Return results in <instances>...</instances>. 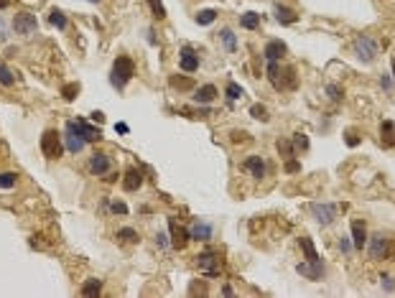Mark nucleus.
Listing matches in <instances>:
<instances>
[{
    "label": "nucleus",
    "instance_id": "41",
    "mask_svg": "<svg viewBox=\"0 0 395 298\" xmlns=\"http://www.w3.org/2000/svg\"><path fill=\"white\" fill-rule=\"evenodd\" d=\"M298 171H301V163L291 156V158L286 161V174H298Z\"/></svg>",
    "mask_w": 395,
    "mask_h": 298
},
{
    "label": "nucleus",
    "instance_id": "40",
    "mask_svg": "<svg viewBox=\"0 0 395 298\" xmlns=\"http://www.w3.org/2000/svg\"><path fill=\"white\" fill-rule=\"evenodd\" d=\"M250 115H253L255 120H263V122L268 120V110H265L263 105H253V107H250Z\"/></svg>",
    "mask_w": 395,
    "mask_h": 298
},
{
    "label": "nucleus",
    "instance_id": "11",
    "mask_svg": "<svg viewBox=\"0 0 395 298\" xmlns=\"http://www.w3.org/2000/svg\"><path fill=\"white\" fill-rule=\"evenodd\" d=\"M212 224L209 222H204V219H196L194 224H191V229H189V235H191V240H196V242H209L212 240Z\"/></svg>",
    "mask_w": 395,
    "mask_h": 298
},
{
    "label": "nucleus",
    "instance_id": "23",
    "mask_svg": "<svg viewBox=\"0 0 395 298\" xmlns=\"http://www.w3.org/2000/svg\"><path fill=\"white\" fill-rule=\"evenodd\" d=\"M240 26H242L245 31H255V28L260 26V16H258L255 11H248V13L240 16Z\"/></svg>",
    "mask_w": 395,
    "mask_h": 298
},
{
    "label": "nucleus",
    "instance_id": "12",
    "mask_svg": "<svg viewBox=\"0 0 395 298\" xmlns=\"http://www.w3.org/2000/svg\"><path fill=\"white\" fill-rule=\"evenodd\" d=\"M296 273H301L303 278H309V280H319L321 275H324V262L319 260V262H298L296 265Z\"/></svg>",
    "mask_w": 395,
    "mask_h": 298
},
{
    "label": "nucleus",
    "instance_id": "51",
    "mask_svg": "<svg viewBox=\"0 0 395 298\" xmlns=\"http://www.w3.org/2000/svg\"><path fill=\"white\" fill-rule=\"evenodd\" d=\"M392 84H395V56H392Z\"/></svg>",
    "mask_w": 395,
    "mask_h": 298
},
{
    "label": "nucleus",
    "instance_id": "22",
    "mask_svg": "<svg viewBox=\"0 0 395 298\" xmlns=\"http://www.w3.org/2000/svg\"><path fill=\"white\" fill-rule=\"evenodd\" d=\"M283 69H281V64L278 61H268V79H270V84H273V89H283Z\"/></svg>",
    "mask_w": 395,
    "mask_h": 298
},
{
    "label": "nucleus",
    "instance_id": "5",
    "mask_svg": "<svg viewBox=\"0 0 395 298\" xmlns=\"http://www.w3.org/2000/svg\"><path fill=\"white\" fill-rule=\"evenodd\" d=\"M67 130H72V133H77L79 138H84L87 143H97V140H102V133L97 130V127H92L89 122H84V120H67Z\"/></svg>",
    "mask_w": 395,
    "mask_h": 298
},
{
    "label": "nucleus",
    "instance_id": "37",
    "mask_svg": "<svg viewBox=\"0 0 395 298\" xmlns=\"http://www.w3.org/2000/svg\"><path fill=\"white\" fill-rule=\"evenodd\" d=\"M105 204L110 207V212H112V214H128V207H125V202H117V199H107Z\"/></svg>",
    "mask_w": 395,
    "mask_h": 298
},
{
    "label": "nucleus",
    "instance_id": "43",
    "mask_svg": "<svg viewBox=\"0 0 395 298\" xmlns=\"http://www.w3.org/2000/svg\"><path fill=\"white\" fill-rule=\"evenodd\" d=\"M347 145H349V148L359 145V138H357V133H354V130H349V133H347Z\"/></svg>",
    "mask_w": 395,
    "mask_h": 298
},
{
    "label": "nucleus",
    "instance_id": "25",
    "mask_svg": "<svg viewBox=\"0 0 395 298\" xmlns=\"http://www.w3.org/2000/svg\"><path fill=\"white\" fill-rule=\"evenodd\" d=\"M301 250H303L306 260H311V262H319V260H321L319 252H316V247H314V242H311L309 237H301Z\"/></svg>",
    "mask_w": 395,
    "mask_h": 298
},
{
    "label": "nucleus",
    "instance_id": "15",
    "mask_svg": "<svg viewBox=\"0 0 395 298\" xmlns=\"http://www.w3.org/2000/svg\"><path fill=\"white\" fill-rule=\"evenodd\" d=\"M352 245L354 250H362L367 245V229H364V222L362 219H352Z\"/></svg>",
    "mask_w": 395,
    "mask_h": 298
},
{
    "label": "nucleus",
    "instance_id": "44",
    "mask_svg": "<svg viewBox=\"0 0 395 298\" xmlns=\"http://www.w3.org/2000/svg\"><path fill=\"white\" fill-rule=\"evenodd\" d=\"M156 245H158V247H168V235L158 232V235H156Z\"/></svg>",
    "mask_w": 395,
    "mask_h": 298
},
{
    "label": "nucleus",
    "instance_id": "6",
    "mask_svg": "<svg viewBox=\"0 0 395 298\" xmlns=\"http://www.w3.org/2000/svg\"><path fill=\"white\" fill-rule=\"evenodd\" d=\"M309 212H311V217L321 224V227H329L334 219H337V214H339V209H337V204H311L309 207Z\"/></svg>",
    "mask_w": 395,
    "mask_h": 298
},
{
    "label": "nucleus",
    "instance_id": "18",
    "mask_svg": "<svg viewBox=\"0 0 395 298\" xmlns=\"http://www.w3.org/2000/svg\"><path fill=\"white\" fill-rule=\"evenodd\" d=\"M380 143H382V148H392L395 145V122L392 120H382L380 122Z\"/></svg>",
    "mask_w": 395,
    "mask_h": 298
},
{
    "label": "nucleus",
    "instance_id": "28",
    "mask_svg": "<svg viewBox=\"0 0 395 298\" xmlns=\"http://www.w3.org/2000/svg\"><path fill=\"white\" fill-rule=\"evenodd\" d=\"M225 94H227V100H230V102H237V100L242 97V87H240L237 82H227Z\"/></svg>",
    "mask_w": 395,
    "mask_h": 298
},
{
    "label": "nucleus",
    "instance_id": "45",
    "mask_svg": "<svg viewBox=\"0 0 395 298\" xmlns=\"http://www.w3.org/2000/svg\"><path fill=\"white\" fill-rule=\"evenodd\" d=\"M380 84H382V89H392V79H390L387 74H382V77H380Z\"/></svg>",
    "mask_w": 395,
    "mask_h": 298
},
{
    "label": "nucleus",
    "instance_id": "34",
    "mask_svg": "<svg viewBox=\"0 0 395 298\" xmlns=\"http://www.w3.org/2000/svg\"><path fill=\"white\" fill-rule=\"evenodd\" d=\"M278 153H281L283 158H291V156L296 153V148H293L291 140H278Z\"/></svg>",
    "mask_w": 395,
    "mask_h": 298
},
{
    "label": "nucleus",
    "instance_id": "17",
    "mask_svg": "<svg viewBox=\"0 0 395 298\" xmlns=\"http://www.w3.org/2000/svg\"><path fill=\"white\" fill-rule=\"evenodd\" d=\"M84 145H87V140H84V138H79L77 133H72V130H67V133H64V148H67L69 153H74V156H77V153H82V151H84Z\"/></svg>",
    "mask_w": 395,
    "mask_h": 298
},
{
    "label": "nucleus",
    "instance_id": "9",
    "mask_svg": "<svg viewBox=\"0 0 395 298\" xmlns=\"http://www.w3.org/2000/svg\"><path fill=\"white\" fill-rule=\"evenodd\" d=\"M168 232H171V245H173L176 250H184V247L189 245V240H191L189 229H184V227L176 222V217H168Z\"/></svg>",
    "mask_w": 395,
    "mask_h": 298
},
{
    "label": "nucleus",
    "instance_id": "2",
    "mask_svg": "<svg viewBox=\"0 0 395 298\" xmlns=\"http://www.w3.org/2000/svg\"><path fill=\"white\" fill-rule=\"evenodd\" d=\"M41 153H44L49 161L62 158V153H64V138H62L56 130H46V133L41 135Z\"/></svg>",
    "mask_w": 395,
    "mask_h": 298
},
{
    "label": "nucleus",
    "instance_id": "24",
    "mask_svg": "<svg viewBox=\"0 0 395 298\" xmlns=\"http://www.w3.org/2000/svg\"><path fill=\"white\" fill-rule=\"evenodd\" d=\"M220 41L225 44V49H227L230 54L237 51V39H235V34H232L230 28H222V31H220Z\"/></svg>",
    "mask_w": 395,
    "mask_h": 298
},
{
    "label": "nucleus",
    "instance_id": "42",
    "mask_svg": "<svg viewBox=\"0 0 395 298\" xmlns=\"http://www.w3.org/2000/svg\"><path fill=\"white\" fill-rule=\"evenodd\" d=\"M339 250H342L344 255H349V252L354 250V245L349 242V237H339Z\"/></svg>",
    "mask_w": 395,
    "mask_h": 298
},
{
    "label": "nucleus",
    "instance_id": "10",
    "mask_svg": "<svg viewBox=\"0 0 395 298\" xmlns=\"http://www.w3.org/2000/svg\"><path fill=\"white\" fill-rule=\"evenodd\" d=\"M87 169H89V174H92V176H105V174L112 169V158H110L107 153H92V156H89Z\"/></svg>",
    "mask_w": 395,
    "mask_h": 298
},
{
    "label": "nucleus",
    "instance_id": "3",
    "mask_svg": "<svg viewBox=\"0 0 395 298\" xmlns=\"http://www.w3.org/2000/svg\"><path fill=\"white\" fill-rule=\"evenodd\" d=\"M352 51H354V56H357L359 61L370 64V61L377 59V41H375L372 36H357V39L352 41Z\"/></svg>",
    "mask_w": 395,
    "mask_h": 298
},
{
    "label": "nucleus",
    "instance_id": "21",
    "mask_svg": "<svg viewBox=\"0 0 395 298\" xmlns=\"http://www.w3.org/2000/svg\"><path fill=\"white\" fill-rule=\"evenodd\" d=\"M215 97H217L215 84H204V87H199L194 92V102H199V105H209V102H215Z\"/></svg>",
    "mask_w": 395,
    "mask_h": 298
},
{
    "label": "nucleus",
    "instance_id": "29",
    "mask_svg": "<svg viewBox=\"0 0 395 298\" xmlns=\"http://www.w3.org/2000/svg\"><path fill=\"white\" fill-rule=\"evenodd\" d=\"M120 242H138L140 237H138V232L133 229V227H123V229H117V235H115Z\"/></svg>",
    "mask_w": 395,
    "mask_h": 298
},
{
    "label": "nucleus",
    "instance_id": "16",
    "mask_svg": "<svg viewBox=\"0 0 395 298\" xmlns=\"http://www.w3.org/2000/svg\"><path fill=\"white\" fill-rule=\"evenodd\" d=\"M245 169H248L250 176L258 179V181L265 179V171H268V169H265V161H263L260 156H248V158H245Z\"/></svg>",
    "mask_w": 395,
    "mask_h": 298
},
{
    "label": "nucleus",
    "instance_id": "33",
    "mask_svg": "<svg viewBox=\"0 0 395 298\" xmlns=\"http://www.w3.org/2000/svg\"><path fill=\"white\" fill-rule=\"evenodd\" d=\"M16 174L13 171H3V174H0V189H13L16 186Z\"/></svg>",
    "mask_w": 395,
    "mask_h": 298
},
{
    "label": "nucleus",
    "instance_id": "19",
    "mask_svg": "<svg viewBox=\"0 0 395 298\" xmlns=\"http://www.w3.org/2000/svg\"><path fill=\"white\" fill-rule=\"evenodd\" d=\"M286 54V44L283 41H268L265 44V49H263V56H265V61H278L281 56Z\"/></svg>",
    "mask_w": 395,
    "mask_h": 298
},
{
    "label": "nucleus",
    "instance_id": "14",
    "mask_svg": "<svg viewBox=\"0 0 395 298\" xmlns=\"http://www.w3.org/2000/svg\"><path fill=\"white\" fill-rule=\"evenodd\" d=\"M178 64H181V69L184 72H196V69H199V56H196L194 54V49L191 46H184L181 49V59H178Z\"/></svg>",
    "mask_w": 395,
    "mask_h": 298
},
{
    "label": "nucleus",
    "instance_id": "4",
    "mask_svg": "<svg viewBox=\"0 0 395 298\" xmlns=\"http://www.w3.org/2000/svg\"><path fill=\"white\" fill-rule=\"evenodd\" d=\"M196 268H199V273H204V275H209V278H217L220 275V270H222V265H220V252L217 250H204V252H199L196 255Z\"/></svg>",
    "mask_w": 395,
    "mask_h": 298
},
{
    "label": "nucleus",
    "instance_id": "48",
    "mask_svg": "<svg viewBox=\"0 0 395 298\" xmlns=\"http://www.w3.org/2000/svg\"><path fill=\"white\" fill-rule=\"evenodd\" d=\"M92 120H95V122H100V125H102V122H105V115H102V112H97V110H95V112H92Z\"/></svg>",
    "mask_w": 395,
    "mask_h": 298
},
{
    "label": "nucleus",
    "instance_id": "49",
    "mask_svg": "<svg viewBox=\"0 0 395 298\" xmlns=\"http://www.w3.org/2000/svg\"><path fill=\"white\" fill-rule=\"evenodd\" d=\"M240 140H245V133H232V143H240Z\"/></svg>",
    "mask_w": 395,
    "mask_h": 298
},
{
    "label": "nucleus",
    "instance_id": "1",
    "mask_svg": "<svg viewBox=\"0 0 395 298\" xmlns=\"http://www.w3.org/2000/svg\"><path fill=\"white\" fill-rule=\"evenodd\" d=\"M133 74H135V64H133V59H130V56H117V59L112 61L110 84H112L115 89H125V84L133 79Z\"/></svg>",
    "mask_w": 395,
    "mask_h": 298
},
{
    "label": "nucleus",
    "instance_id": "8",
    "mask_svg": "<svg viewBox=\"0 0 395 298\" xmlns=\"http://www.w3.org/2000/svg\"><path fill=\"white\" fill-rule=\"evenodd\" d=\"M36 28H39V21L31 13H18L13 18V31L18 36H31V34H36Z\"/></svg>",
    "mask_w": 395,
    "mask_h": 298
},
{
    "label": "nucleus",
    "instance_id": "36",
    "mask_svg": "<svg viewBox=\"0 0 395 298\" xmlns=\"http://www.w3.org/2000/svg\"><path fill=\"white\" fill-rule=\"evenodd\" d=\"M326 94H329V100H331V102H342L344 89H342V87H337V84H326Z\"/></svg>",
    "mask_w": 395,
    "mask_h": 298
},
{
    "label": "nucleus",
    "instance_id": "20",
    "mask_svg": "<svg viewBox=\"0 0 395 298\" xmlns=\"http://www.w3.org/2000/svg\"><path fill=\"white\" fill-rule=\"evenodd\" d=\"M143 186V174L138 169H128L125 171V179H123V189L125 191H138Z\"/></svg>",
    "mask_w": 395,
    "mask_h": 298
},
{
    "label": "nucleus",
    "instance_id": "39",
    "mask_svg": "<svg viewBox=\"0 0 395 298\" xmlns=\"http://www.w3.org/2000/svg\"><path fill=\"white\" fill-rule=\"evenodd\" d=\"M148 6H150V11H153V16L161 21V18H166V8H163V3L161 0H148Z\"/></svg>",
    "mask_w": 395,
    "mask_h": 298
},
{
    "label": "nucleus",
    "instance_id": "13",
    "mask_svg": "<svg viewBox=\"0 0 395 298\" xmlns=\"http://www.w3.org/2000/svg\"><path fill=\"white\" fill-rule=\"evenodd\" d=\"M273 16H276V21H278L281 26H291V23L298 21V13H296L293 8H288V6H281V3L273 6Z\"/></svg>",
    "mask_w": 395,
    "mask_h": 298
},
{
    "label": "nucleus",
    "instance_id": "32",
    "mask_svg": "<svg viewBox=\"0 0 395 298\" xmlns=\"http://www.w3.org/2000/svg\"><path fill=\"white\" fill-rule=\"evenodd\" d=\"M13 82H16L13 72L6 64H0V84H3V87H13Z\"/></svg>",
    "mask_w": 395,
    "mask_h": 298
},
{
    "label": "nucleus",
    "instance_id": "27",
    "mask_svg": "<svg viewBox=\"0 0 395 298\" xmlns=\"http://www.w3.org/2000/svg\"><path fill=\"white\" fill-rule=\"evenodd\" d=\"M49 23L54 26V28H59V31H64L67 28V16L59 11V8H54L51 13H49Z\"/></svg>",
    "mask_w": 395,
    "mask_h": 298
},
{
    "label": "nucleus",
    "instance_id": "52",
    "mask_svg": "<svg viewBox=\"0 0 395 298\" xmlns=\"http://www.w3.org/2000/svg\"><path fill=\"white\" fill-rule=\"evenodd\" d=\"M89 3H97V0H89Z\"/></svg>",
    "mask_w": 395,
    "mask_h": 298
},
{
    "label": "nucleus",
    "instance_id": "30",
    "mask_svg": "<svg viewBox=\"0 0 395 298\" xmlns=\"http://www.w3.org/2000/svg\"><path fill=\"white\" fill-rule=\"evenodd\" d=\"M215 18H217V11H212V8L196 13V23L199 26H209V23H215Z\"/></svg>",
    "mask_w": 395,
    "mask_h": 298
},
{
    "label": "nucleus",
    "instance_id": "35",
    "mask_svg": "<svg viewBox=\"0 0 395 298\" xmlns=\"http://www.w3.org/2000/svg\"><path fill=\"white\" fill-rule=\"evenodd\" d=\"M291 143H293V148H296V151H309V138H306L303 133H296Z\"/></svg>",
    "mask_w": 395,
    "mask_h": 298
},
{
    "label": "nucleus",
    "instance_id": "26",
    "mask_svg": "<svg viewBox=\"0 0 395 298\" xmlns=\"http://www.w3.org/2000/svg\"><path fill=\"white\" fill-rule=\"evenodd\" d=\"M100 290H102V280H97V278H89L82 285V295H100Z\"/></svg>",
    "mask_w": 395,
    "mask_h": 298
},
{
    "label": "nucleus",
    "instance_id": "7",
    "mask_svg": "<svg viewBox=\"0 0 395 298\" xmlns=\"http://www.w3.org/2000/svg\"><path fill=\"white\" fill-rule=\"evenodd\" d=\"M364 247H367V252H370L372 260H385L387 252H390V240H387L382 232H377V235H372V237L367 240Z\"/></svg>",
    "mask_w": 395,
    "mask_h": 298
},
{
    "label": "nucleus",
    "instance_id": "38",
    "mask_svg": "<svg viewBox=\"0 0 395 298\" xmlns=\"http://www.w3.org/2000/svg\"><path fill=\"white\" fill-rule=\"evenodd\" d=\"M191 84H194V82H191V79H186V77H178V74H176V77H171V87H173V89H189Z\"/></svg>",
    "mask_w": 395,
    "mask_h": 298
},
{
    "label": "nucleus",
    "instance_id": "50",
    "mask_svg": "<svg viewBox=\"0 0 395 298\" xmlns=\"http://www.w3.org/2000/svg\"><path fill=\"white\" fill-rule=\"evenodd\" d=\"M8 6H11V0H0V11H6Z\"/></svg>",
    "mask_w": 395,
    "mask_h": 298
},
{
    "label": "nucleus",
    "instance_id": "31",
    "mask_svg": "<svg viewBox=\"0 0 395 298\" xmlns=\"http://www.w3.org/2000/svg\"><path fill=\"white\" fill-rule=\"evenodd\" d=\"M77 94H79V84H77V82H72V84H64V87H62V97H64L67 102H74V100H77Z\"/></svg>",
    "mask_w": 395,
    "mask_h": 298
},
{
    "label": "nucleus",
    "instance_id": "46",
    "mask_svg": "<svg viewBox=\"0 0 395 298\" xmlns=\"http://www.w3.org/2000/svg\"><path fill=\"white\" fill-rule=\"evenodd\" d=\"M382 280H385V290H395V278H390V275H382Z\"/></svg>",
    "mask_w": 395,
    "mask_h": 298
},
{
    "label": "nucleus",
    "instance_id": "47",
    "mask_svg": "<svg viewBox=\"0 0 395 298\" xmlns=\"http://www.w3.org/2000/svg\"><path fill=\"white\" fill-rule=\"evenodd\" d=\"M128 130H130V127H128L125 122H117V125H115V133H120V135H128Z\"/></svg>",
    "mask_w": 395,
    "mask_h": 298
}]
</instances>
